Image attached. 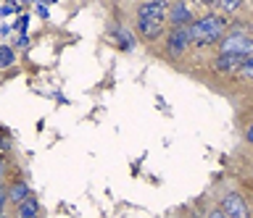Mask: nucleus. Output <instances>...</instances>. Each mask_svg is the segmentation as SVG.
<instances>
[{
    "label": "nucleus",
    "instance_id": "nucleus-1",
    "mask_svg": "<svg viewBox=\"0 0 253 218\" xmlns=\"http://www.w3.org/2000/svg\"><path fill=\"white\" fill-rule=\"evenodd\" d=\"M169 0H142L137 5V34L142 40L153 42L164 34L169 24Z\"/></svg>",
    "mask_w": 253,
    "mask_h": 218
},
{
    "label": "nucleus",
    "instance_id": "nucleus-2",
    "mask_svg": "<svg viewBox=\"0 0 253 218\" xmlns=\"http://www.w3.org/2000/svg\"><path fill=\"white\" fill-rule=\"evenodd\" d=\"M227 34V19L219 13H206L190 24V37H193V48H211L219 45V40Z\"/></svg>",
    "mask_w": 253,
    "mask_h": 218
},
{
    "label": "nucleus",
    "instance_id": "nucleus-3",
    "mask_svg": "<svg viewBox=\"0 0 253 218\" xmlns=\"http://www.w3.org/2000/svg\"><path fill=\"white\" fill-rule=\"evenodd\" d=\"M219 53H235V56H253V34L243 32V29H235V32H227L219 40Z\"/></svg>",
    "mask_w": 253,
    "mask_h": 218
},
{
    "label": "nucleus",
    "instance_id": "nucleus-4",
    "mask_svg": "<svg viewBox=\"0 0 253 218\" xmlns=\"http://www.w3.org/2000/svg\"><path fill=\"white\" fill-rule=\"evenodd\" d=\"M193 48V37H190V27H171L169 37H166V53L171 58H179Z\"/></svg>",
    "mask_w": 253,
    "mask_h": 218
},
{
    "label": "nucleus",
    "instance_id": "nucleus-5",
    "mask_svg": "<svg viewBox=\"0 0 253 218\" xmlns=\"http://www.w3.org/2000/svg\"><path fill=\"white\" fill-rule=\"evenodd\" d=\"M248 56H235V53H219L216 58H213L211 68L216 74H224V76H232V74H243V66Z\"/></svg>",
    "mask_w": 253,
    "mask_h": 218
},
{
    "label": "nucleus",
    "instance_id": "nucleus-6",
    "mask_svg": "<svg viewBox=\"0 0 253 218\" xmlns=\"http://www.w3.org/2000/svg\"><path fill=\"white\" fill-rule=\"evenodd\" d=\"M221 213H227V216H232V218H248L251 210H248V205H245L243 194L227 192L224 197H221Z\"/></svg>",
    "mask_w": 253,
    "mask_h": 218
},
{
    "label": "nucleus",
    "instance_id": "nucleus-7",
    "mask_svg": "<svg viewBox=\"0 0 253 218\" xmlns=\"http://www.w3.org/2000/svg\"><path fill=\"white\" fill-rule=\"evenodd\" d=\"M195 21L193 8L185 3V0H171L169 5V24L171 27H190Z\"/></svg>",
    "mask_w": 253,
    "mask_h": 218
},
{
    "label": "nucleus",
    "instance_id": "nucleus-8",
    "mask_svg": "<svg viewBox=\"0 0 253 218\" xmlns=\"http://www.w3.org/2000/svg\"><path fill=\"white\" fill-rule=\"evenodd\" d=\"M37 213H40V205H37V200H32V197L19 202V208H16V216L19 218H35Z\"/></svg>",
    "mask_w": 253,
    "mask_h": 218
},
{
    "label": "nucleus",
    "instance_id": "nucleus-9",
    "mask_svg": "<svg viewBox=\"0 0 253 218\" xmlns=\"http://www.w3.org/2000/svg\"><path fill=\"white\" fill-rule=\"evenodd\" d=\"M27 197H29V187L24 184V182H16L11 189H8V200L16 202V205H19V202H24Z\"/></svg>",
    "mask_w": 253,
    "mask_h": 218
},
{
    "label": "nucleus",
    "instance_id": "nucleus-10",
    "mask_svg": "<svg viewBox=\"0 0 253 218\" xmlns=\"http://www.w3.org/2000/svg\"><path fill=\"white\" fill-rule=\"evenodd\" d=\"M114 37L119 40V48H122V50H132L134 48V37H132V32H126L124 27L114 29Z\"/></svg>",
    "mask_w": 253,
    "mask_h": 218
},
{
    "label": "nucleus",
    "instance_id": "nucleus-11",
    "mask_svg": "<svg viewBox=\"0 0 253 218\" xmlns=\"http://www.w3.org/2000/svg\"><path fill=\"white\" fill-rule=\"evenodd\" d=\"M213 5H219L224 13H237L243 8V0H213Z\"/></svg>",
    "mask_w": 253,
    "mask_h": 218
},
{
    "label": "nucleus",
    "instance_id": "nucleus-12",
    "mask_svg": "<svg viewBox=\"0 0 253 218\" xmlns=\"http://www.w3.org/2000/svg\"><path fill=\"white\" fill-rule=\"evenodd\" d=\"M13 61H16V56H13V48H8V45H3V48H0V66H3V68H11V66H13Z\"/></svg>",
    "mask_w": 253,
    "mask_h": 218
},
{
    "label": "nucleus",
    "instance_id": "nucleus-13",
    "mask_svg": "<svg viewBox=\"0 0 253 218\" xmlns=\"http://www.w3.org/2000/svg\"><path fill=\"white\" fill-rule=\"evenodd\" d=\"M27 24H29V16H19V19H16V24H13V29H19V32L24 34V32H27Z\"/></svg>",
    "mask_w": 253,
    "mask_h": 218
},
{
    "label": "nucleus",
    "instance_id": "nucleus-14",
    "mask_svg": "<svg viewBox=\"0 0 253 218\" xmlns=\"http://www.w3.org/2000/svg\"><path fill=\"white\" fill-rule=\"evenodd\" d=\"M243 76H248V79H253V56L245 61V66H243Z\"/></svg>",
    "mask_w": 253,
    "mask_h": 218
},
{
    "label": "nucleus",
    "instance_id": "nucleus-15",
    "mask_svg": "<svg viewBox=\"0 0 253 218\" xmlns=\"http://www.w3.org/2000/svg\"><path fill=\"white\" fill-rule=\"evenodd\" d=\"M27 45H29V37H27V32H24L19 40H16V48H27Z\"/></svg>",
    "mask_w": 253,
    "mask_h": 218
},
{
    "label": "nucleus",
    "instance_id": "nucleus-16",
    "mask_svg": "<svg viewBox=\"0 0 253 218\" xmlns=\"http://www.w3.org/2000/svg\"><path fill=\"white\" fill-rule=\"evenodd\" d=\"M37 13H40L42 19H47V16H50V11H47V5H42V3L37 5Z\"/></svg>",
    "mask_w": 253,
    "mask_h": 218
},
{
    "label": "nucleus",
    "instance_id": "nucleus-17",
    "mask_svg": "<svg viewBox=\"0 0 253 218\" xmlns=\"http://www.w3.org/2000/svg\"><path fill=\"white\" fill-rule=\"evenodd\" d=\"M13 11H16V3H8V5H3V16H11Z\"/></svg>",
    "mask_w": 253,
    "mask_h": 218
},
{
    "label": "nucleus",
    "instance_id": "nucleus-18",
    "mask_svg": "<svg viewBox=\"0 0 253 218\" xmlns=\"http://www.w3.org/2000/svg\"><path fill=\"white\" fill-rule=\"evenodd\" d=\"M245 137H248V142L253 145V124H251V126H248V131H245Z\"/></svg>",
    "mask_w": 253,
    "mask_h": 218
},
{
    "label": "nucleus",
    "instance_id": "nucleus-19",
    "mask_svg": "<svg viewBox=\"0 0 253 218\" xmlns=\"http://www.w3.org/2000/svg\"><path fill=\"white\" fill-rule=\"evenodd\" d=\"M248 29H251V34H253V21H251V27H248Z\"/></svg>",
    "mask_w": 253,
    "mask_h": 218
}]
</instances>
